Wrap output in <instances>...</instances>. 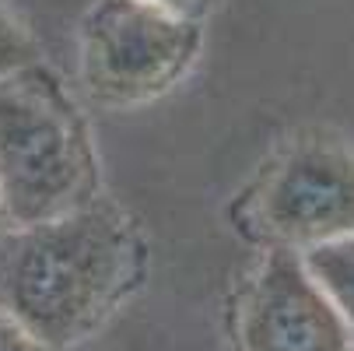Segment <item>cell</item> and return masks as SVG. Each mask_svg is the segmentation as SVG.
Segmentation results:
<instances>
[{
	"instance_id": "1",
	"label": "cell",
	"mask_w": 354,
	"mask_h": 351,
	"mask_svg": "<svg viewBox=\"0 0 354 351\" xmlns=\"http://www.w3.org/2000/svg\"><path fill=\"white\" fill-rule=\"evenodd\" d=\"M144 274V235L106 197L0 235V309L53 351H71L106 327Z\"/></svg>"
},
{
	"instance_id": "4",
	"label": "cell",
	"mask_w": 354,
	"mask_h": 351,
	"mask_svg": "<svg viewBox=\"0 0 354 351\" xmlns=\"http://www.w3.org/2000/svg\"><path fill=\"white\" fill-rule=\"evenodd\" d=\"M252 218L295 253L354 235V152L333 137L291 144L252 197Z\"/></svg>"
},
{
	"instance_id": "2",
	"label": "cell",
	"mask_w": 354,
	"mask_h": 351,
	"mask_svg": "<svg viewBox=\"0 0 354 351\" xmlns=\"http://www.w3.org/2000/svg\"><path fill=\"white\" fill-rule=\"evenodd\" d=\"M98 197L91 127L42 60L0 78V200L11 225L67 215Z\"/></svg>"
},
{
	"instance_id": "8",
	"label": "cell",
	"mask_w": 354,
	"mask_h": 351,
	"mask_svg": "<svg viewBox=\"0 0 354 351\" xmlns=\"http://www.w3.org/2000/svg\"><path fill=\"white\" fill-rule=\"evenodd\" d=\"M0 351H53V348H46L35 334H28L18 320H11L0 309Z\"/></svg>"
},
{
	"instance_id": "9",
	"label": "cell",
	"mask_w": 354,
	"mask_h": 351,
	"mask_svg": "<svg viewBox=\"0 0 354 351\" xmlns=\"http://www.w3.org/2000/svg\"><path fill=\"white\" fill-rule=\"evenodd\" d=\"M144 4H155L162 11H172V15H183V18H193V21H204L221 0H144Z\"/></svg>"
},
{
	"instance_id": "7",
	"label": "cell",
	"mask_w": 354,
	"mask_h": 351,
	"mask_svg": "<svg viewBox=\"0 0 354 351\" xmlns=\"http://www.w3.org/2000/svg\"><path fill=\"white\" fill-rule=\"evenodd\" d=\"M35 60H42L35 39L25 32V25L4 4H0V78L11 74V71H21Z\"/></svg>"
},
{
	"instance_id": "3",
	"label": "cell",
	"mask_w": 354,
	"mask_h": 351,
	"mask_svg": "<svg viewBox=\"0 0 354 351\" xmlns=\"http://www.w3.org/2000/svg\"><path fill=\"white\" fill-rule=\"evenodd\" d=\"M204 25L144 0H95L81 21V81L113 109L169 95L196 64Z\"/></svg>"
},
{
	"instance_id": "5",
	"label": "cell",
	"mask_w": 354,
	"mask_h": 351,
	"mask_svg": "<svg viewBox=\"0 0 354 351\" xmlns=\"http://www.w3.org/2000/svg\"><path fill=\"white\" fill-rule=\"evenodd\" d=\"M242 351H354L351 330L323 295L301 253L274 246L249 281L239 313Z\"/></svg>"
},
{
	"instance_id": "10",
	"label": "cell",
	"mask_w": 354,
	"mask_h": 351,
	"mask_svg": "<svg viewBox=\"0 0 354 351\" xmlns=\"http://www.w3.org/2000/svg\"><path fill=\"white\" fill-rule=\"evenodd\" d=\"M11 228V222H8V215H4V200H0V235H4Z\"/></svg>"
},
{
	"instance_id": "6",
	"label": "cell",
	"mask_w": 354,
	"mask_h": 351,
	"mask_svg": "<svg viewBox=\"0 0 354 351\" xmlns=\"http://www.w3.org/2000/svg\"><path fill=\"white\" fill-rule=\"evenodd\" d=\"M301 264L313 274V281L323 288V295L344 316L351 337H354V235L313 246L301 253Z\"/></svg>"
}]
</instances>
